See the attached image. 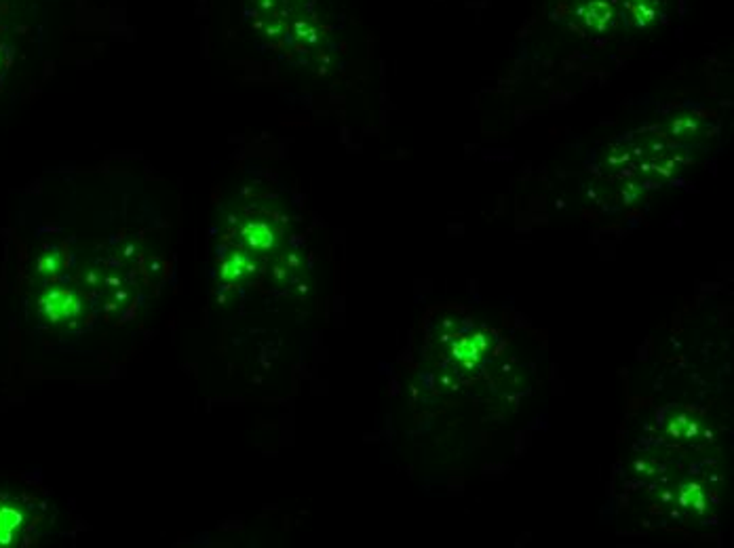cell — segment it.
<instances>
[{
	"mask_svg": "<svg viewBox=\"0 0 734 548\" xmlns=\"http://www.w3.org/2000/svg\"><path fill=\"white\" fill-rule=\"evenodd\" d=\"M83 302L70 290H53L40 299V312L51 323H66L80 315Z\"/></svg>",
	"mask_w": 734,
	"mask_h": 548,
	"instance_id": "cell-1",
	"label": "cell"
},
{
	"mask_svg": "<svg viewBox=\"0 0 734 548\" xmlns=\"http://www.w3.org/2000/svg\"><path fill=\"white\" fill-rule=\"evenodd\" d=\"M243 234L251 245L260 247V249L262 247L266 249V247L273 245V232H270L268 226H264V223H249V226H245Z\"/></svg>",
	"mask_w": 734,
	"mask_h": 548,
	"instance_id": "cell-2",
	"label": "cell"
},
{
	"mask_svg": "<svg viewBox=\"0 0 734 548\" xmlns=\"http://www.w3.org/2000/svg\"><path fill=\"white\" fill-rule=\"evenodd\" d=\"M245 270H248V259L240 256V253H234L231 259H226L224 266H222V281H237Z\"/></svg>",
	"mask_w": 734,
	"mask_h": 548,
	"instance_id": "cell-3",
	"label": "cell"
}]
</instances>
